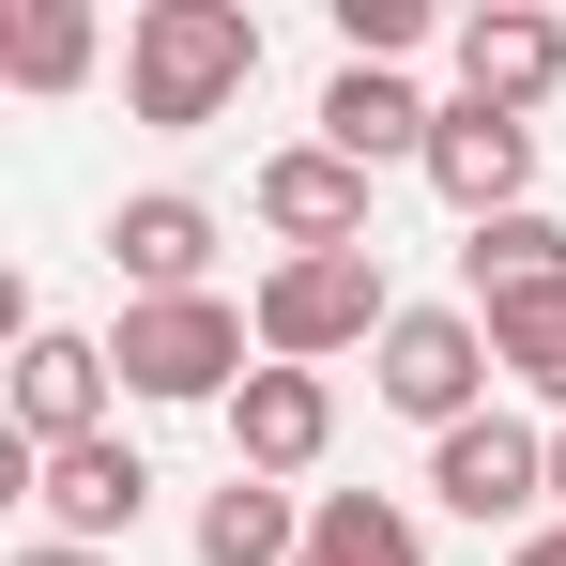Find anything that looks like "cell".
<instances>
[{"instance_id": "6", "label": "cell", "mask_w": 566, "mask_h": 566, "mask_svg": "<svg viewBox=\"0 0 566 566\" xmlns=\"http://www.w3.org/2000/svg\"><path fill=\"white\" fill-rule=\"evenodd\" d=\"M31 505H46L62 552H123V536L154 521V460H138L123 429H93V444H62V460H31Z\"/></svg>"}, {"instance_id": "21", "label": "cell", "mask_w": 566, "mask_h": 566, "mask_svg": "<svg viewBox=\"0 0 566 566\" xmlns=\"http://www.w3.org/2000/svg\"><path fill=\"white\" fill-rule=\"evenodd\" d=\"M15 566H107V552H62V536H31V552H15Z\"/></svg>"}, {"instance_id": "12", "label": "cell", "mask_w": 566, "mask_h": 566, "mask_svg": "<svg viewBox=\"0 0 566 566\" xmlns=\"http://www.w3.org/2000/svg\"><path fill=\"white\" fill-rule=\"evenodd\" d=\"M107 276H123V306H169V291H214V214H199L185 185H138L123 214H107Z\"/></svg>"}, {"instance_id": "3", "label": "cell", "mask_w": 566, "mask_h": 566, "mask_svg": "<svg viewBox=\"0 0 566 566\" xmlns=\"http://www.w3.org/2000/svg\"><path fill=\"white\" fill-rule=\"evenodd\" d=\"M107 368H123V398H245V368H261V322L230 306V291H169V306H123V337H107Z\"/></svg>"}, {"instance_id": "1", "label": "cell", "mask_w": 566, "mask_h": 566, "mask_svg": "<svg viewBox=\"0 0 566 566\" xmlns=\"http://www.w3.org/2000/svg\"><path fill=\"white\" fill-rule=\"evenodd\" d=\"M245 77H261V15H245V0H138V15H123V107H138L154 138L230 123Z\"/></svg>"}, {"instance_id": "8", "label": "cell", "mask_w": 566, "mask_h": 566, "mask_svg": "<svg viewBox=\"0 0 566 566\" xmlns=\"http://www.w3.org/2000/svg\"><path fill=\"white\" fill-rule=\"evenodd\" d=\"M261 230H276L291 261H337V245H382L368 230V169L353 154H322V138H291V154H261Z\"/></svg>"}, {"instance_id": "2", "label": "cell", "mask_w": 566, "mask_h": 566, "mask_svg": "<svg viewBox=\"0 0 566 566\" xmlns=\"http://www.w3.org/2000/svg\"><path fill=\"white\" fill-rule=\"evenodd\" d=\"M261 322V368H337V353H382L398 337V291H382V245H337V261H276L245 291Z\"/></svg>"}, {"instance_id": "11", "label": "cell", "mask_w": 566, "mask_h": 566, "mask_svg": "<svg viewBox=\"0 0 566 566\" xmlns=\"http://www.w3.org/2000/svg\"><path fill=\"white\" fill-rule=\"evenodd\" d=\"M429 123H444V107L413 93V77H398V62H337V77H322V154H353V169H429Z\"/></svg>"}, {"instance_id": "18", "label": "cell", "mask_w": 566, "mask_h": 566, "mask_svg": "<svg viewBox=\"0 0 566 566\" xmlns=\"http://www.w3.org/2000/svg\"><path fill=\"white\" fill-rule=\"evenodd\" d=\"M490 353H505V382H536L566 429V291H536V306H490Z\"/></svg>"}, {"instance_id": "9", "label": "cell", "mask_w": 566, "mask_h": 566, "mask_svg": "<svg viewBox=\"0 0 566 566\" xmlns=\"http://www.w3.org/2000/svg\"><path fill=\"white\" fill-rule=\"evenodd\" d=\"M322 444H337V382L322 368H245V398H230V474L291 490V474H322Z\"/></svg>"}, {"instance_id": "20", "label": "cell", "mask_w": 566, "mask_h": 566, "mask_svg": "<svg viewBox=\"0 0 566 566\" xmlns=\"http://www.w3.org/2000/svg\"><path fill=\"white\" fill-rule=\"evenodd\" d=\"M505 566H566V521H536V536H521V552H505Z\"/></svg>"}, {"instance_id": "4", "label": "cell", "mask_w": 566, "mask_h": 566, "mask_svg": "<svg viewBox=\"0 0 566 566\" xmlns=\"http://www.w3.org/2000/svg\"><path fill=\"white\" fill-rule=\"evenodd\" d=\"M490 382H505V353H490V322H474V306H398V337L368 353V398H382V413H413L429 444L490 413Z\"/></svg>"}, {"instance_id": "16", "label": "cell", "mask_w": 566, "mask_h": 566, "mask_svg": "<svg viewBox=\"0 0 566 566\" xmlns=\"http://www.w3.org/2000/svg\"><path fill=\"white\" fill-rule=\"evenodd\" d=\"M93 62H107L93 0H15V15H0V77H15V93H77Z\"/></svg>"}, {"instance_id": "7", "label": "cell", "mask_w": 566, "mask_h": 566, "mask_svg": "<svg viewBox=\"0 0 566 566\" xmlns=\"http://www.w3.org/2000/svg\"><path fill=\"white\" fill-rule=\"evenodd\" d=\"M429 185H444V214H460V230L536 214V123H505V107L444 93V123H429Z\"/></svg>"}, {"instance_id": "14", "label": "cell", "mask_w": 566, "mask_h": 566, "mask_svg": "<svg viewBox=\"0 0 566 566\" xmlns=\"http://www.w3.org/2000/svg\"><path fill=\"white\" fill-rule=\"evenodd\" d=\"M536 291H566V214H490V230H460V306L490 322V306H536Z\"/></svg>"}, {"instance_id": "10", "label": "cell", "mask_w": 566, "mask_h": 566, "mask_svg": "<svg viewBox=\"0 0 566 566\" xmlns=\"http://www.w3.org/2000/svg\"><path fill=\"white\" fill-rule=\"evenodd\" d=\"M107 337H62V322H46V337H15V444H31V460H62V444H93L107 429Z\"/></svg>"}, {"instance_id": "15", "label": "cell", "mask_w": 566, "mask_h": 566, "mask_svg": "<svg viewBox=\"0 0 566 566\" xmlns=\"http://www.w3.org/2000/svg\"><path fill=\"white\" fill-rule=\"evenodd\" d=\"M306 566H429V521L398 490H322L306 505Z\"/></svg>"}, {"instance_id": "17", "label": "cell", "mask_w": 566, "mask_h": 566, "mask_svg": "<svg viewBox=\"0 0 566 566\" xmlns=\"http://www.w3.org/2000/svg\"><path fill=\"white\" fill-rule=\"evenodd\" d=\"M199 566H306V505L261 490V474H230V490L199 505Z\"/></svg>"}, {"instance_id": "19", "label": "cell", "mask_w": 566, "mask_h": 566, "mask_svg": "<svg viewBox=\"0 0 566 566\" xmlns=\"http://www.w3.org/2000/svg\"><path fill=\"white\" fill-rule=\"evenodd\" d=\"M413 31H429V15H413V0H337V46H353V62H398V46H413Z\"/></svg>"}, {"instance_id": "22", "label": "cell", "mask_w": 566, "mask_h": 566, "mask_svg": "<svg viewBox=\"0 0 566 566\" xmlns=\"http://www.w3.org/2000/svg\"><path fill=\"white\" fill-rule=\"evenodd\" d=\"M552 521H566V429H552Z\"/></svg>"}, {"instance_id": "5", "label": "cell", "mask_w": 566, "mask_h": 566, "mask_svg": "<svg viewBox=\"0 0 566 566\" xmlns=\"http://www.w3.org/2000/svg\"><path fill=\"white\" fill-rule=\"evenodd\" d=\"M429 505L444 521H521L536 536V505H552V429H521V413H474L429 444Z\"/></svg>"}, {"instance_id": "13", "label": "cell", "mask_w": 566, "mask_h": 566, "mask_svg": "<svg viewBox=\"0 0 566 566\" xmlns=\"http://www.w3.org/2000/svg\"><path fill=\"white\" fill-rule=\"evenodd\" d=\"M460 93L474 107H552L566 93V15H536V0H490V15H460Z\"/></svg>"}]
</instances>
